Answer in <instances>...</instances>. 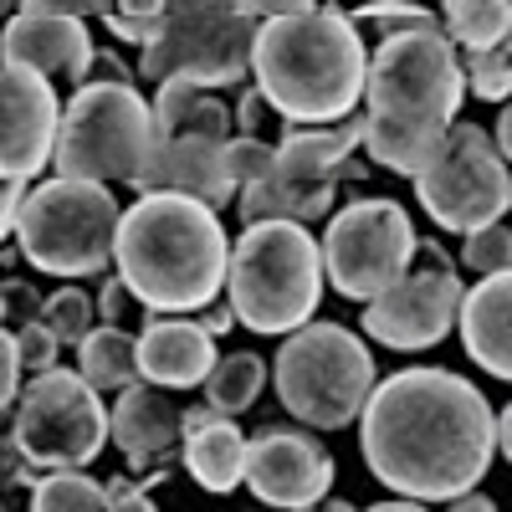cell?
Listing matches in <instances>:
<instances>
[{
    "label": "cell",
    "mask_w": 512,
    "mask_h": 512,
    "mask_svg": "<svg viewBox=\"0 0 512 512\" xmlns=\"http://www.w3.org/2000/svg\"><path fill=\"white\" fill-rule=\"evenodd\" d=\"M364 466L415 502H456L492 466L497 415L472 379L451 369H400L359 415Z\"/></svg>",
    "instance_id": "1"
},
{
    "label": "cell",
    "mask_w": 512,
    "mask_h": 512,
    "mask_svg": "<svg viewBox=\"0 0 512 512\" xmlns=\"http://www.w3.org/2000/svg\"><path fill=\"white\" fill-rule=\"evenodd\" d=\"M466 67L451 36L431 21L420 31L384 36L364 88V149L395 175H420L456 128Z\"/></svg>",
    "instance_id": "2"
},
{
    "label": "cell",
    "mask_w": 512,
    "mask_h": 512,
    "mask_svg": "<svg viewBox=\"0 0 512 512\" xmlns=\"http://www.w3.org/2000/svg\"><path fill=\"white\" fill-rule=\"evenodd\" d=\"M262 16L251 72L277 118L297 128L354 118L374 62L354 21L328 6H262Z\"/></svg>",
    "instance_id": "3"
},
{
    "label": "cell",
    "mask_w": 512,
    "mask_h": 512,
    "mask_svg": "<svg viewBox=\"0 0 512 512\" xmlns=\"http://www.w3.org/2000/svg\"><path fill=\"white\" fill-rule=\"evenodd\" d=\"M118 277L154 313L210 308L231 277L221 216L190 195H139L118 226Z\"/></svg>",
    "instance_id": "4"
},
{
    "label": "cell",
    "mask_w": 512,
    "mask_h": 512,
    "mask_svg": "<svg viewBox=\"0 0 512 512\" xmlns=\"http://www.w3.org/2000/svg\"><path fill=\"white\" fill-rule=\"evenodd\" d=\"M323 241L308 226L262 221L246 226L231 246V308L251 333H297L308 328L323 297Z\"/></svg>",
    "instance_id": "5"
},
{
    "label": "cell",
    "mask_w": 512,
    "mask_h": 512,
    "mask_svg": "<svg viewBox=\"0 0 512 512\" xmlns=\"http://www.w3.org/2000/svg\"><path fill=\"white\" fill-rule=\"evenodd\" d=\"M231 108L205 88L164 82L154 98V149L144 175L134 180L139 195H190L210 210L236 200L231 185Z\"/></svg>",
    "instance_id": "6"
},
{
    "label": "cell",
    "mask_w": 512,
    "mask_h": 512,
    "mask_svg": "<svg viewBox=\"0 0 512 512\" xmlns=\"http://www.w3.org/2000/svg\"><path fill=\"white\" fill-rule=\"evenodd\" d=\"M272 379H277L282 405L297 420L318 425V431H338V425L359 420L369 395L379 390L369 344L359 333H349L344 323H308V328H297L287 344L277 349Z\"/></svg>",
    "instance_id": "7"
},
{
    "label": "cell",
    "mask_w": 512,
    "mask_h": 512,
    "mask_svg": "<svg viewBox=\"0 0 512 512\" xmlns=\"http://www.w3.org/2000/svg\"><path fill=\"white\" fill-rule=\"evenodd\" d=\"M118 226H123V210L108 195V185L47 180L26 195V210L16 221V241H21V256L36 272L98 277L118 256Z\"/></svg>",
    "instance_id": "8"
},
{
    "label": "cell",
    "mask_w": 512,
    "mask_h": 512,
    "mask_svg": "<svg viewBox=\"0 0 512 512\" xmlns=\"http://www.w3.org/2000/svg\"><path fill=\"white\" fill-rule=\"evenodd\" d=\"M262 6H231V0H190L169 6L159 36L144 47L139 72L164 82H190V88H226L241 82L256 62V36H262Z\"/></svg>",
    "instance_id": "9"
},
{
    "label": "cell",
    "mask_w": 512,
    "mask_h": 512,
    "mask_svg": "<svg viewBox=\"0 0 512 512\" xmlns=\"http://www.w3.org/2000/svg\"><path fill=\"white\" fill-rule=\"evenodd\" d=\"M154 149V103L139 98V88H113V82H88L77 88L62 113L57 139V180H128L134 185Z\"/></svg>",
    "instance_id": "10"
},
{
    "label": "cell",
    "mask_w": 512,
    "mask_h": 512,
    "mask_svg": "<svg viewBox=\"0 0 512 512\" xmlns=\"http://www.w3.org/2000/svg\"><path fill=\"white\" fill-rule=\"evenodd\" d=\"M364 144V113L328 123V128H287L277 144V175L256 190H241V221H292L308 226L328 216V205L338 200V169L349 164V154Z\"/></svg>",
    "instance_id": "11"
},
{
    "label": "cell",
    "mask_w": 512,
    "mask_h": 512,
    "mask_svg": "<svg viewBox=\"0 0 512 512\" xmlns=\"http://www.w3.org/2000/svg\"><path fill=\"white\" fill-rule=\"evenodd\" d=\"M420 251V236L410 226V210L400 200L364 195L344 205L323 231V272L328 282L354 297V303H374L390 287L410 277V256Z\"/></svg>",
    "instance_id": "12"
},
{
    "label": "cell",
    "mask_w": 512,
    "mask_h": 512,
    "mask_svg": "<svg viewBox=\"0 0 512 512\" xmlns=\"http://www.w3.org/2000/svg\"><path fill=\"white\" fill-rule=\"evenodd\" d=\"M415 195L431 210V221L461 236H477L502 221V210L512 205V180L507 159L492 144L487 128L456 123L446 144L431 154V164L415 175Z\"/></svg>",
    "instance_id": "13"
},
{
    "label": "cell",
    "mask_w": 512,
    "mask_h": 512,
    "mask_svg": "<svg viewBox=\"0 0 512 512\" xmlns=\"http://www.w3.org/2000/svg\"><path fill=\"white\" fill-rule=\"evenodd\" d=\"M108 431H113V415L103 410L98 390L77 369L36 374L21 390V405L11 420V441L26 451V461L57 466V472L88 466L103 451Z\"/></svg>",
    "instance_id": "14"
},
{
    "label": "cell",
    "mask_w": 512,
    "mask_h": 512,
    "mask_svg": "<svg viewBox=\"0 0 512 512\" xmlns=\"http://www.w3.org/2000/svg\"><path fill=\"white\" fill-rule=\"evenodd\" d=\"M461 277L456 272H410L400 287H390L384 297L364 308V333L384 349H431L451 333V323H461Z\"/></svg>",
    "instance_id": "15"
},
{
    "label": "cell",
    "mask_w": 512,
    "mask_h": 512,
    "mask_svg": "<svg viewBox=\"0 0 512 512\" xmlns=\"http://www.w3.org/2000/svg\"><path fill=\"white\" fill-rule=\"evenodd\" d=\"M0 98H6V149H0V169H6V185H26L31 175H41V164L57 159L67 108L52 93V77L16 67V62H6V72H0Z\"/></svg>",
    "instance_id": "16"
},
{
    "label": "cell",
    "mask_w": 512,
    "mask_h": 512,
    "mask_svg": "<svg viewBox=\"0 0 512 512\" xmlns=\"http://www.w3.org/2000/svg\"><path fill=\"white\" fill-rule=\"evenodd\" d=\"M333 482V456L308 431H262L246 456V487L267 507L308 512Z\"/></svg>",
    "instance_id": "17"
},
{
    "label": "cell",
    "mask_w": 512,
    "mask_h": 512,
    "mask_svg": "<svg viewBox=\"0 0 512 512\" xmlns=\"http://www.w3.org/2000/svg\"><path fill=\"white\" fill-rule=\"evenodd\" d=\"M6 62L88 88V67L98 62V52L82 16H72L67 6H21L6 26Z\"/></svg>",
    "instance_id": "18"
},
{
    "label": "cell",
    "mask_w": 512,
    "mask_h": 512,
    "mask_svg": "<svg viewBox=\"0 0 512 512\" xmlns=\"http://www.w3.org/2000/svg\"><path fill=\"white\" fill-rule=\"evenodd\" d=\"M113 441L128 456V466H154L175 456V446H185V410L180 400H169V390L139 379L134 390H123L113 405Z\"/></svg>",
    "instance_id": "19"
},
{
    "label": "cell",
    "mask_w": 512,
    "mask_h": 512,
    "mask_svg": "<svg viewBox=\"0 0 512 512\" xmlns=\"http://www.w3.org/2000/svg\"><path fill=\"white\" fill-rule=\"evenodd\" d=\"M216 333L190 318H154L139 333V369L159 390H190L216 369Z\"/></svg>",
    "instance_id": "20"
},
{
    "label": "cell",
    "mask_w": 512,
    "mask_h": 512,
    "mask_svg": "<svg viewBox=\"0 0 512 512\" xmlns=\"http://www.w3.org/2000/svg\"><path fill=\"white\" fill-rule=\"evenodd\" d=\"M461 344L487 374L512 379V272L487 277L461 303Z\"/></svg>",
    "instance_id": "21"
},
{
    "label": "cell",
    "mask_w": 512,
    "mask_h": 512,
    "mask_svg": "<svg viewBox=\"0 0 512 512\" xmlns=\"http://www.w3.org/2000/svg\"><path fill=\"white\" fill-rule=\"evenodd\" d=\"M246 456H251V441L226 415L185 431V466L205 492H231L236 482H246Z\"/></svg>",
    "instance_id": "22"
},
{
    "label": "cell",
    "mask_w": 512,
    "mask_h": 512,
    "mask_svg": "<svg viewBox=\"0 0 512 512\" xmlns=\"http://www.w3.org/2000/svg\"><path fill=\"white\" fill-rule=\"evenodd\" d=\"M77 374L93 384V390H134V384L144 379L139 369V338L128 328H98L88 344L77 349Z\"/></svg>",
    "instance_id": "23"
},
{
    "label": "cell",
    "mask_w": 512,
    "mask_h": 512,
    "mask_svg": "<svg viewBox=\"0 0 512 512\" xmlns=\"http://www.w3.org/2000/svg\"><path fill=\"white\" fill-rule=\"evenodd\" d=\"M262 384H267L262 354H226L216 369H210V379H205V405L231 420V415L251 410V400L262 395Z\"/></svg>",
    "instance_id": "24"
},
{
    "label": "cell",
    "mask_w": 512,
    "mask_h": 512,
    "mask_svg": "<svg viewBox=\"0 0 512 512\" xmlns=\"http://www.w3.org/2000/svg\"><path fill=\"white\" fill-rule=\"evenodd\" d=\"M446 26L451 41H466L472 52H497L512 31V6L507 0H451Z\"/></svg>",
    "instance_id": "25"
},
{
    "label": "cell",
    "mask_w": 512,
    "mask_h": 512,
    "mask_svg": "<svg viewBox=\"0 0 512 512\" xmlns=\"http://www.w3.org/2000/svg\"><path fill=\"white\" fill-rule=\"evenodd\" d=\"M108 487H98L82 472H52L31 492V512H108Z\"/></svg>",
    "instance_id": "26"
},
{
    "label": "cell",
    "mask_w": 512,
    "mask_h": 512,
    "mask_svg": "<svg viewBox=\"0 0 512 512\" xmlns=\"http://www.w3.org/2000/svg\"><path fill=\"white\" fill-rule=\"evenodd\" d=\"M98 318H103V313H98L93 297L67 282V287H57V292L47 297V318H41V323L57 333V344H77V349H82V344H88V338L103 328Z\"/></svg>",
    "instance_id": "27"
},
{
    "label": "cell",
    "mask_w": 512,
    "mask_h": 512,
    "mask_svg": "<svg viewBox=\"0 0 512 512\" xmlns=\"http://www.w3.org/2000/svg\"><path fill=\"white\" fill-rule=\"evenodd\" d=\"M226 164H231V185H236V195L241 190H256V185H267L272 175H277V144H267V139H231V154H226Z\"/></svg>",
    "instance_id": "28"
},
{
    "label": "cell",
    "mask_w": 512,
    "mask_h": 512,
    "mask_svg": "<svg viewBox=\"0 0 512 512\" xmlns=\"http://www.w3.org/2000/svg\"><path fill=\"white\" fill-rule=\"evenodd\" d=\"M461 267H466V272H477L482 282L512 272V231H507V226H487V231H477V236H466V246H461Z\"/></svg>",
    "instance_id": "29"
},
{
    "label": "cell",
    "mask_w": 512,
    "mask_h": 512,
    "mask_svg": "<svg viewBox=\"0 0 512 512\" xmlns=\"http://www.w3.org/2000/svg\"><path fill=\"white\" fill-rule=\"evenodd\" d=\"M466 82H472V93L487 98V103L512 98V57L502 47L497 52H472L466 57Z\"/></svg>",
    "instance_id": "30"
},
{
    "label": "cell",
    "mask_w": 512,
    "mask_h": 512,
    "mask_svg": "<svg viewBox=\"0 0 512 512\" xmlns=\"http://www.w3.org/2000/svg\"><path fill=\"white\" fill-rule=\"evenodd\" d=\"M16 349H21V364L26 369H36V374H52L57 369V333L47 328V323H31V328H21L16 333Z\"/></svg>",
    "instance_id": "31"
},
{
    "label": "cell",
    "mask_w": 512,
    "mask_h": 512,
    "mask_svg": "<svg viewBox=\"0 0 512 512\" xmlns=\"http://www.w3.org/2000/svg\"><path fill=\"white\" fill-rule=\"evenodd\" d=\"M6 318H11V333H21V328L47 318V303H41V292L31 282H21V277L6 282Z\"/></svg>",
    "instance_id": "32"
},
{
    "label": "cell",
    "mask_w": 512,
    "mask_h": 512,
    "mask_svg": "<svg viewBox=\"0 0 512 512\" xmlns=\"http://www.w3.org/2000/svg\"><path fill=\"white\" fill-rule=\"evenodd\" d=\"M164 11L169 6H123V11H113V31L123 36V41H149L159 36V26H164Z\"/></svg>",
    "instance_id": "33"
},
{
    "label": "cell",
    "mask_w": 512,
    "mask_h": 512,
    "mask_svg": "<svg viewBox=\"0 0 512 512\" xmlns=\"http://www.w3.org/2000/svg\"><path fill=\"white\" fill-rule=\"evenodd\" d=\"M21 349H16V333L0 338V395H6V405L16 410L21 405Z\"/></svg>",
    "instance_id": "34"
},
{
    "label": "cell",
    "mask_w": 512,
    "mask_h": 512,
    "mask_svg": "<svg viewBox=\"0 0 512 512\" xmlns=\"http://www.w3.org/2000/svg\"><path fill=\"white\" fill-rule=\"evenodd\" d=\"M128 297H134V292H128V282H123V277H108V282H103V297H98V313H103V323H108V328H123V313H128Z\"/></svg>",
    "instance_id": "35"
},
{
    "label": "cell",
    "mask_w": 512,
    "mask_h": 512,
    "mask_svg": "<svg viewBox=\"0 0 512 512\" xmlns=\"http://www.w3.org/2000/svg\"><path fill=\"white\" fill-rule=\"evenodd\" d=\"M108 512H154V502H149V492H144V482H108Z\"/></svg>",
    "instance_id": "36"
},
{
    "label": "cell",
    "mask_w": 512,
    "mask_h": 512,
    "mask_svg": "<svg viewBox=\"0 0 512 512\" xmlns=\"http://www.w3.org/2000/svg\"><path fill=\"white\" fill-rule=\"evenodd\" d=\"M267 98H262V88H251V93H241V108H236V123H241V134L246 139H262V118H267Z\"/></svg>",
    "instance_id": "37"
},
{
    "label": "cell",
    "mask_w": 512,
    "mask_h": 512,
    "mask_svg": "<svg viewBox=\"0 0 512 512\" xmlns=\"http://www.w3.org/2000/svg\"><path fill=\"white\" fill-rule=\"evenodd\" d=\"M451 512H497V502H492V497H482V492H466V497H456V502H451Z\"/></svg>",
    "instance_id": "38"
},
{
    "label": "cell",
    "mask_w": 512,
    "mask_h": 512,
    "mask_svg": "<svg viewBox=\"0 0 512 512\" xmlns=\"http://www.w3.org/2000/svg\"><path fill=\"white\" fill-rule=\"evenodd\" d=\"M210 333H226L231 323H236V308H205V318H200Z\"/></svg>",
    "instance_id": "39"
},
{
    "label": "cell",
    "mask_w": 512,
    "mask_h": 512,
    "mask_svg": "<svg viewBox=\"0 0 512 512\" xmlns=\"http://www.w3.org/2000/svg\"><path fill=\"white\" fill-rule=\"evenodd\" d=\"M497 446H502V456L512 461V405L497 415Z\"/></svg>",
    "instance_id": "40"
},
{
    "label": "cell",
    "mask_w": 512,
    "mask_h": 512,
    "mask_svg": "<svg viewBox=\"0 0 512 512\" xmlns=\"http://www.w3.org/2000/svg\"><path fill=\"white\" fill-rule=\"evenodd\" d=\"M497 149H502V159H512V103H507V113L497 118Z\"/></svg>",
    "instance_id": "41"
},
{
    "label": "cell",
    "mask_w": 512,
    "mask_h": 512,
    "mask_svg": "<svg viewBox=\"0 0 512 512\" xmlns=\"http://www.w3.org/2000/svg\"><path fill=\"white\" fill-rule=\"evenodd\" d=\"M369 512H425L420 502H379V507H369Z\"/></svg>",
    "instance_id": "42"
},
{
    "label": "cell",
    "mask_w": 512,
    "mask_h": 512,
    "mask_svg": "<svg viewBox=\"0 0 512 512\" xmlns=\"http://www.w3.org/2000/svg\"><path fill=\"white\" fill-rule=\"evenodd\" d=\"M308 512H359V507H354V502H344V497H333L328 507H308Z\"/></svg>",
    "instance_id": "43"
},
{
    "label": "cell",
    "mask_w": 512,
    "mask_h": 512,
    "mask_svg": "<svg viewBox=\"0 0 512 512\" xmlns=\"http://www.w3.org/2000/svg\"><path fill=\"white\" fill-rule=\"evenodd\" d=\"M502 52H507V57H512V31H507V41H502Z\"/></svg>",
    "instance_id": "44"
}]
</instances>
